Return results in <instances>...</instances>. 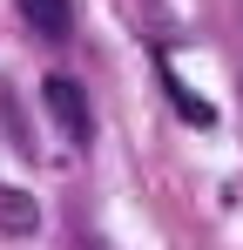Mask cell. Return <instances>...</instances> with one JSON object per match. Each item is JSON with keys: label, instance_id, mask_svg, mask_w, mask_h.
<instances>
[{"label": "cell", "instance_id": "cell-2", "mask_svg": "<svg viewBox=\"0 0 243 250\" xmlns=\"http://www.w3.org/2000/svg\"><path fill=\"white\" fill-rule=\"evenodd\" d=\"M20 21L47 41H68L75 34V0H20Z\"/></svg>", "mask_w": 243, "mask_h": 250}, {"label": "cell", "instance_id": "cell-3", "mask_svg": "<svg viewBox=\"0 0 243 250\" xmlns=\"http://www.w3.org/2000/svg\"><path fill=\"white\" fill-rule=\"evenodd\" d=\"M0 230L7 237H34L40 230V203L27 189H14V183H0Z\"/></svg>", "mask_w": 243, "mask_h": 250}, {"label": "cell", "instance_id": "cell-1", "mask_svg": "<svg viewBox=\"0 0 243 250\" xmlns=\"http://www.w3.org/2000/svg\"><path fill=\"white\" fill-rule=\"evenodd\" d=\"M40 102H47V115H54V122L68 128V142H88V135H95L81 82H68V75H47V82H40Z\"/></svg>", "mask_w": 243, "mask_h": 250}, {"label": "cell", "instance_id": "cell-4", "mask_svg": "<svg viewBox=\"0 0 243 250\" xmlns=\"http://www.w3.org/2000/svg\"><path fill=\"white\" fill-rule=\"evenodd\" d=\"M169 95H176V108H182L189 122H209V108H202V102H196V95H189V88H182V82H169Z\"/></svg>", "mask_w": 243, "mask_h": 250}]
</instances>
